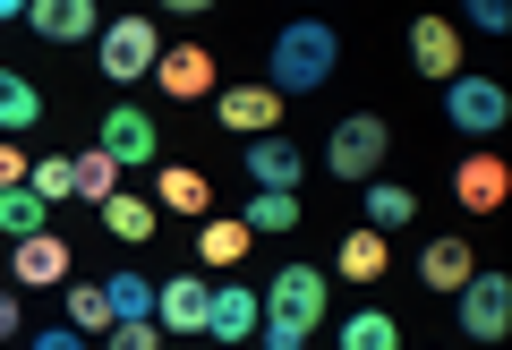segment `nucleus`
Instances as JSON below:
<instances>
[{"label": "nucleus", "mask_w": 512, "mask_h": 350, "mask_svg": "<svg viewBox=\"0 0 512 350\" xmlns=\"http://www.w3.org/2000/svg\"><path fill=\"white\" fill-rule=\"evenodd\" d=\"M18 333H26V316H18V299L0 291V342H18Z\"/></svg>", "instance_id": "35"}, {"label": "nucleus", "mask_w": 512, "mask_h": 350, "mask_svg": "<svg viewBox=\"0 0 512 350\" xmlns=\"http://www.w3.org/2000/svg\"><path fill=\"white\" fill-rule=\"evenodd\" d=\"M256 325H265V299H256L248 282H214V299H205V333H214V342H256Z\"/></svg>", "instance_id": "8"}, {"label": "nucleus", "mask_w": 512, "mask_h": 350, "mask_svg": "<svg viewBox=\"0 0 512 350\" xmlns=\"http://www.w3.org/2000/svg\"><path fill=\"white\" fill-rule=\"evenodd\" d=\"M154 205H171V214H214V188L188 163H154Z\"/></svg>", "instance_id": "16"}, {"label": "nucleus", "mask_w": 512, "mask_h": 350, "mask_svg": "<svg viewBox=\"0 0 512 350\" xmlns=\"http://www.w3.org/2000/svg\"><path fill=\"white\" fill-rule=\"evenodd\" d=\"M35 350H86V333H77V325H52V333H35Z\"/></svg>", "instance_id": "33"}, {"label": "nucleus", "mask_w": 512, "mask_h": 350, "mask_svg": "<svg viewBox=\"0 0 512 350\" xmlns=\"http://www.w3.org/2000/svg\"><path fill=\"white\" fill-rule=\"evenodd\" d=\"M478 274V257H470V240H427V257H419V282H436V291H461V282Z\"/></svg>", "instance_id": "17"}, {"label": "nucleus", "mask_w": 512, "mask_h": 350, "mask_svg": "<svg viewBox=\"0 0 512 350\" xmlns=\"http://www.w3.org/2000/svg\"><path fill=\"white\" fill-rule=\"evenodd\" d=\"M9 282H35V291H60V282H69V240H52V231L18 240V257H9Z\"/></svg>", "instance_id": "13"}, {"label": "nucleus", "mask_w": 512, "mask_h": 350, "mask_svg": "<svg viewBox=\"0 0 512 350\" xmlns=\"http://www.w3.org/2000/svg\"><path fill=\"white\" fill-rule=\"evenodd\" d=\"M103 299H111V325H146V316H154V282L146 274H111Z\"/></svg>", "instance_id": "24"}, {"label": "nucleus", "mask_w": 512, "mask_h": 350, "mask_svg": "<svg viewBox=\"0 0 512 350\" xmlns=\"http://www.w3.org/2000/svg\"><path fill=\"white\" fill-rule=\"evenodd\" d=\"M154 214H163L154 197H137V188H120V197L103 205V231H111V240H154Z\"/></svg>", "instance_id": "20"}, {"label": "nucleus", "mask_w": 512, "mask_h": 350, "mask_svg": "<svg viewBox=\"0 0 512 350\" xmlns=\"http://www.w3.org/2000/svg\"><path fill=\"white\" fill-rule=\"evenodd\" d=\"M333 69H342V35H333L325 18H291V26L274 35V60H265V86H274V94H316Z\"/></svg>", "instance_id": "2"}, {"label": "nucleus", "mask_w": 512, "mask_h": 350, "mask_svg": "<svg viewBox=\"0 0 512 350\" xmlns=\"http://www.w3.org/2000/svg\"><path fill=\"white\" fill-rule=\"evenodd\" d=\"M342 350H402V325H393L384 308H359V316L342 325Z\"/></svg>", "instance_id": "28"}, {"label": "nucleus", "mask_w": 512, "mask_h": 350, "mask_svg": "<svg viewBox=\"0 0 512 350\" xmlns=\"http://www.w3.org/2000/svg\"><path fill=\"white\" fill-rule=\"evenodd\" d=\"M453 299H461V333L470 342H504L512 333V274H470Z\"/></svg>", "instance_id": "5"}, {"label": "nucleus", "mask_w": 512, "mask_h": 350, "mask_svg": "<svg viewBox=\"0 0 512 350\" xmlns=\"http://www.w3.org/2000/svg\"><path fill=\"white\" fill-rule=\"evenodd\" d=\"M333 265H342L350 282H376V274H384V231H367V222H359V231H342Z\"/></svg>", "instance_id": "22"}, {"label": "nucleus", "mask_w": 512, "mask_h": 350, "mask_svg": "<svg viewBox=\"0 0 512 350\" xmlns=\"http://www.w3.org/2000/svg\"><path fill=\"white\" fill-rule=\"evenodd\" d=\"M325 274L316 265H282L274 291H265V325H256V342L265 350H308V333L325 325Z\"/></svg>", "instance_id": "1"}, {"label": "nucleus", "mask_w": 512, "mask_h": 350, "mask_svg": "<svg viewBox=\"0 0 512 350\" xmlns=\"http://www.w3.org/2000/svg\"><path fill=\"white\" fill-rule=\"evenodd\" d=\"M154 86L180 94V103H197V94L214 86V60H205V43H171V52L154 60Z\"/></svg>", "instance_id": "14"}, {"label": "nucleus", "mask_w": 512, "mask_h": 350, "mask_svg": "<svg viewBox=\"0 0 512 350\" xmlns=\"http://www.w3.org/2000/svg\"><path fill=\"white\" fill-rule=\"evenodd\" d=\"M103 350H163V325H154V316H146V325H111Z\"/></svg>", "instance_id": "31"}, {"label": "nucleus", "mask_w": 512, "mask_h": 350, "mask_svg": "<svg viewBox=\"0 0 512 350\" xmlns=\"http://www.w3.org/2000/svg\"><path fill=\"white\" fill-rule=\"evenodd\" d=\"M470 26L478 35H512V0H470Z\"/></svg>", "instance_id": "32"}, {"label": "nucleus", "mask_w": 512, "mask_h": 350, "mask_svg": "<svg viewBox=\"0 0 512 350\" xmlns=\"http://www.w3.org/2000/svg\"><path fill=\"white\" fill-rule=\"evenodd\" d=\"M410 60H419V77H444V86H453L461 77V26L453 18H419L410 26Z\"/></svg>", "instance_id": "11"}, {"label": "nucleus", "mask_w": 512, "mask_h": 350, "mask_svg": "<svg viewBox=\"0 0 512 350\" xmlns=\"http://www.w3.org/2000/svg\"><path fill=\"white\" fill-rule=\"evenodd\" d=\"M26 188H35L43 205H60V197H77V180H69V154H43V163H26Z\"/></svg>", "instance_id": "30"}, {"label": "nucleus", "mask_w": 512, "mask_h": 350, "mask_svg": "<svg viewBox=\"0 0 512 350\" xmlns=\"http://www.w3.org/2000/svg\"><path fill=\"white\" fill-rule=\"evenodd\" d=\"M504 111H512V94L495 86V77H453V86H444V120H453L461 137H495Z\"/></svg>", "instance_id": "6"}, {"label": "nucleus", "mask_w": 512, "mask_h": 350, "mask_svg": "<svg viewBox=\"0 0 512 350\" xmlns=\"http://www.w3.org/2000/svg\"><path fill=\"white\" fill-rule=\"evenodd\" d=\"M248 171H256V188H291V197H299V171H308V163H299V146H282V137H256Z\"/></svg>", "instance_id": "19"}, {"label": "nucleus", "mask_w": 512, "mask_h": 350, "mask_svg": "<svg viewBox=\"0 0 512 350\" xmlns=\"http://www.w3.org/2000/svg\"><path fill=\"white\" fill-rule=\"evenodd\" d=\"M0 188H26V154L18 146H0Z\"/></svg>", "instance_id": "34"}, {"label": "nucleus", "mask_w": 512, "mask_h": 350, "mask_svg": "<svg viewBox=\"0 0 512 350\" xmlns=\"http://www.w3.org/2000/svg\"><path fill=\"white\" fill-rule=\"evenodd\" d=\"M222 129L231 137H282V94L274 86H231L222 94Z\"/></svg>", "instance_id": "10"}, {"label": "nucleus", "mask_w": 512, "mask_h": 350, "mask_svg": "<svg viewBox=\"0 0 512 350\" xmlns=\"http://www.w3.org/2000/svg\"><path fill=\"white\" fill-rule=\"evenodd\" d=\"M0 231L9 240H35V231H52V205L35 188H0Z\"/></svg>", "instance_id": "21"}, {"label": "nucleus", "mask_w": 512, "mask_h": 350, "mask_svg": "<svg viewBox=\"0 0 512 350\" xmlns=\"http://www.w3.org/2000/svg\"><path fill=\"white\" fill-rule=\"evenodd\" d=\"M239 222H248V231H299L308 214H299V197H291V188H256Z\"/></svg>", "instance_id": "23"}, {"label": "nucleus", "mask_w": 512, "mask_h": 350, "mask_svg": "<svg viewBox=\"0 0 512 350\" xmlns=\"http://www.w3.org/2000/svg\"><path fill=\"white\" fill-rule=\"evenodd\" d=\"M35 120H43V94H35V77L0 69V129H35Z\"/></svg>", "instance_id": "26"}, {"label": "nucleus", "mask_w": 512, "mask_h": 350, "mask_svg": "<svg viewBox=\"0 0 512 350\" xmlns=\"http://www.w3.org/2000/svg\"><path fill=\"white\" fill-rule=\"evenodd\" d=\"M69 291V325L77 333H111V299H103V282H60Z\"/></svg>", "instance_id": "29"}, {"label": "nucleus", "mask_w": 512, "mask_h": 350, "mask_svg": "<svg viewBox=\"0 0 512 350\" xmlns=\"http://www.w3.org/2000/svg\"><path fill=\"white\" fill-rule=\"evenodd\" d=\"M69 180H77V197H94V205L120 197V163H111L103 146H94V154H69Z\"/></svg>", "instance_id": "25"}, {"label": "nucleus", "mask_w": 512, "mask_h": 350, "mask_svg": "<svg viewBox=\"0 0 512 350\" xmlns=\"http://www.w3.org/2000/svg\"><path fill=\"white\" fill-rule=\"evenodd\" d=\"M410 214H419V197H410V188H393V180H367V231H402Z\"/></svg>", "instance_id": "27"}, {"label": "nucleus", "mask_w": 512, "mask_h": 350, "mask_svg": "<svg viewBox=\"0 0 512 350\" xmlns=\"http://www.w3.org/2000/svg\"><path fill=\"white\" fill-rule=\"evenodd\" d=\"M205 299H214V282H154V325L163 333H205Z\"/></svg>", "instance_id": "12"}, {"label": "nucleus", "mask_w": 512, "mask_h": 350, "mask_svg": "<svg viewBox=\"0 0 512 350\" xmlns=\"http://www.w3.org/2000/svg\"><path fill=\"white\" fill-rule=\"evenodd\" d=\"M248 240H256V231H248L239 214H205V222H197V257H205V265H239V257H248Z\"/></svg>", "instance_id": "18"}, {"label": "nucleus", "mask_w": 512, "mask_h": 350, "mask_svg": "<svg viewBox=\"0 0 512 350\" xmlns=\"http://www.w3.org/2000/svg\"><path fill=\"white\" fill-rule=\"evenodd\" d=\"M94 60H103V77H146L154 60H163V35H154V18H111L103 35H94Z\"/></svg>", "instance_id": "4"}, {"label": "nucleus", "mask_w": 512, "mask_h": 350, "mask_svg": "<svg viewBox=\"0 0 512 350\" xmlns=\"http://www.w3.org/2000/svg\"><path fill=\"white\" fill-rule=\"evenodd\" d=\"M453 197H461V205H470V214H495V205H504V197H512V171H504V163H495V154H470V163H461V171H453Z\"/></svg>", "instance_id": "15"}, {"label": "nucleus", "mask_w": 512, "mask_h": 350, "mask_svg": "<svg viewBox=\"0 0 512 350\" xmlns=\"http://www.w3.org/2000/svg\"><path fill=\"white\" fill-rule=\"evenodd\" d=\"M103 154H111L120 171H154V163H163V129H154L137 103H120V111L103 120Z\"/></svg>", "instance_id": "7"}, {"label": "nucleus", "mask_w": 512, "mask_h": 350, "mask_svg": "<svg viewBox=\"0 0 512 350\" xmlns=\"http://www.w3.org/2000/svg\"><path fill=\"white\" fill-rule=\"evenodd\" d=\"M26 26L43 43H94L103 18H94V0H26Z\"/></svg>", "instance_id": "9"}, {"label": "nucleus", "mask_w": 512, "mask_h": 350, "mask_svg": "<svg viewBox=\"0 0 512 350\" xmlns=\"http://www.w3.org/2000/svg\"><path fill=\"white\" fill-rule=\"evenodd\" d=\"M384 146H393V129H384L376 111H350L342 129L325 137V171H333V180H376Z\"/></svg>", "instance_id": "3"}]
</instances>
